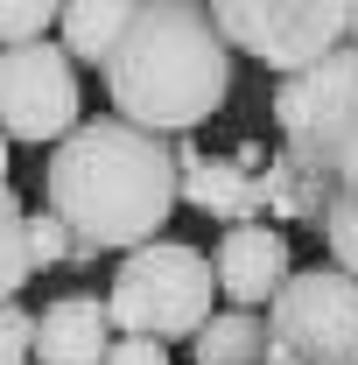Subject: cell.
Listing matches in <instances>:
<instances>
[{"mask_svg":"<svg viewBox=\"0 0 358 365\" xmlns=\"http://www.w3.org/2000/svg\"><path fill=\"white\" fill-rule=\"evenodd\" d=\"M106 98L127 127L183 140L232 98V43L218 14L190 0H148L134 7V29L120 56L106 63Z\"/></svg>","mask_w":358,"mask_h":365,"instance_id":"obj_2","label":"cell"},{"mask_svg":"<svg viewBox=\"0 0 358 365\" xmlns=\"http://www.w3.org/2000/svg\"><path fill=\"white\" fill-rule=\"evenodd\" d=\"M29 253H36V274H49V267H91V260H98V253H91V246L63 225L49 204L29 211Z\"/></svg>","mask_w":358,"mask_h":365,"instance_id":"obj_15","label":"cell"},{"mask_svg":"<svg viewBox=\"0 0 358 365\" xmlns=\"http://www.w3.org/2000/svg\"><path fill=\"white\" fill-rule=\"evenodd\" d=\"M106 365H169V344H155V337H120Z\"/></svg>","mask_w":358,"mask_h":365,"instance_id":"obj_20","label":"cell"},{"mask_svg":"<svg viewBox=\"0 0 358 365\" xmlns=\"http://www.w3.org/2000/svg\"><path fill=\"white\" fill-rule=\"evenodd\" d=\"M232 56L267 63L274 78H295L323 56L352 49V7L344 0H225L211 7Z\"/></svg>","mask_w":358,"mask_h":365,"instance_id":"obj_4","label":"cell"},{"mask_svg":"<svg viewBox=\"0 0 358 365\" xmlns=\"http://www.w3.org/2000/svg\"><path fill=\"white\" fill-rule=\"evenodd\" d=\"M113 344H120V330L98 295H56L36 317V365H106Z\"/></svg>","mask_w":358,"mask_h":365,"instance_id":"obj_10","label":"cell"},{"mask_svg":"<svg viewBox=\"0 0 358 365\" xmlns=\"http://www.w3.org/2000/svg\"><path fill=\"white\" fill-rule=\"evenodd\" d=\"M352 49H358V7H352Z\"/></svg>","mask_w":358,"mask_h":365,"instance_id":"obj_22","label":"cell"},{"mask_svg":"<svg viewBox=\"0 0 358 365\" xmlns=\"http://www.w3.org/2000/svg\"><path fill=\"white\" fill-rule=\"evenodd\" d=\"M267 365H295V359H281V351H274V359H267Z\"/></svg>","mask_w":358,"mask_h":365,"instance_id":"obj_23","label":"cell"},{"mask_svg":"<svg viewBox=\"0 0 358 365\" xmlns=\"http://www.w3.org/2000/svg\"><path fill=\"white\" fill-rule=\"evenodd\" d=\"M36 253H29V204L14 197V182H0V309L29 288Z\"/></svg>","mask_w":358,"mask_h":365,"instance_id":"obj_14","label":"cell"},{"mask_svg":"<svg viewBox=\"0 0 358 365\" xmlns=\"http://www.w3.org/2000/svg\"><path fill=\"white\" fill-rule=\"evenodd\" d=\"M0 365H36V317L21 302L0 309Z\"/></svg>","mask_w":358,"mask_h":365,"instance_id":"obj_19","label":"cell"},{"mask_svg":"<svg viewBox=\"0 0 358 365\" xmlns=\"http://www.w3.org/2000/svg\"><path fill=\"white\" fill-rule=\"evenodd\" d=\"M85 127V98H78V63L63 43L36 49H0V134L7 140H63Z\"/></svg>","mask_w":358,"mask_h":365,"instance_id":"obj_6","label":"cell"},{"mask_svg":"<svg viewBox=\"0 0 358 365\" xmlns=\"http://www.w3.org/2000/svg\"><path fill=\"white\" fill-rule=\"evenodd\" d=\"M127 29H134V7H127V0H78V7H63L56 43L71 49V63L106 71V63L120 56V43H127Z\"/></svg>","mask_w":358,"mask_h":365,"instance_id":"obj_12","label":"cell"},{"mask_svg":"<svg viewBox=\"0 0 358 365\" xmlns=\"http://www.w3.org/2000/svg\"><path fill=\"white\" fill-rule=\"evenodd\" d=\"M211 267H218V295L232 309H260V317H267V302L288 288V274H295V253H288V232L281 225L253 218V225L218 232Z\"/></svg>","mask_w":358,"mask_h":365,"instance_id":"obj_8","label":"cell"},{"mask_svg":"<svg viewBox=\"0 0 358 365\" xmlns=\"http://www.w3.org/2000/svg\"><path fill=\"white\" fill-rule=\"evenodd\" d=\"M63 29V7L49 0H0V49H36Z\"/></svg>","mask_w":358,"mask_h":365,"instance_id":"obj_16","label":"cell"},{"mask_svg":"<svg viewBox=\"0 0 358 365\" xmlns=\"http://www.w3.org/2000/svg\"><path fill=\"white\" fill-rule=\"evenodd\" d=\"M323 246H330V267H344L358 281V197H330V211H323Z\"/></svg>","mask_w":358,"mask_h":365,"instance_id":"obj_18","label":"cell"},{"mask_svg":"<svg viewBox=\"0 0 358 365\" xmlns=\"http://www.w3.org/2000/svg\"><path fill=\"white\" fill-rule=\"evenodd\" d=\"M190 359L197 365H267L274 359V330L260 309H218L190 337Z\"/></svg>","mask_w":358,"mask_h":365,"instance_id":"obj_13","label":"cell"},{"mask_svg":"<svg viewBox=\"0 0 358 365\" xmlns=\"http://www.w3.org/2000/svg\"><path fill=\"white\" fill-rule=\"evenodd\" d=\"M274 351L295 365H358V281L330 260L295 267L267 302Z\"/></svg>","mask_w":358,"mask_h":365,"instance_id":"obj_5","label":"cell"},{"mask_svg":"<svg viewBox=\"0 0 358 365\" xmlns=\"http://www.w3.org/2000/svg\"><path fill=\"white\" fill-rule=\"evenodd\" d=\"M43 204L85 239L91 253H140L155 246L169 211L183 204V162L176 140L127 127L120 113L85 120L63 148L43 162Z\"/></svg>","mask_w":358,"mask_h":365,"instance_id":"obj_1","label":"cell"},{"mask_svg":"<svg viewBox=\"0 0 358 365\" xmlns=\"http://www.w3.org/2000/svg\"><path fill=\"white\" fill-rule=\"evenodd\" d=\"M260 211H267V218H288V225H316V232H323L330 190H323V176H316L302 155L274 148V162L260 169Z\"/></svg>","mask_w":358,"mask_h":365,"instance_id":"obj_11","label":"cell"},{"mask_svg":"<svg viewBox=\"0 0 358 365\" xmlns=\"http://www.w3.org/2000/svg\"><path fill=\"white\" fill-rule=\"evenodd\" d=\"M218 295V267L204 246H183V239H155L120 260L113 288H106V309H113V330L120 337H155V344H190L204 323L218 317L211 309Z\"/></svg>","mask_w":358,"mask_h":365,"instance_id":"obj_3","label":"cell"},{"mask_svg":"<svg viewBox=\"0 0 358 365\" xmlns=\"http://www.w3.org/2000/svg\"><path fill=\"white\" fill-rule=\"evenodd\" d=\"M302 162L323 176V190H330V197H358V127H344L323 155H302Z\"/></svg>","mask_w":358,"mask_h":365,"instance_id":"obj_17","label":"cell"},{"mask_svg":"<svg viewBox=\"0 0 358 365\" xmlns=\"http://www.w3.org/2000/svg\"><path fill=\"white\" fill-rule=\"evenodd\" d=\"M7 148H14V140L0 134V182H7V169H14V162H7Z\"/></svg>","mask_w":358,"mask_h":365,"instance_id":"obj_21","label":"cell"},{"mask_svg":"<svg viewBox=\"0 0 358 365\" xmlns=\"http://www.w3.org/2000/svg\"><path fill=\"white\" fill-rule=\"evenodd\" d=\"M274 127L288 155H323L330 140L358 127V49H337L310 71L274 85Z\"/></svg>","mask_w":358,"mask_h":365,"instance_id":"obj_7","label":"cell"},{"mask_svg":"<svg viewBox=\"0 0 358 365\" xmlns=\"http://www.w3.org/2000/svg\"><path fill=\"white\" fill-rule=\"evenodd\" d=\"M176 162H183V204H190V211L218 218L225 232L260 218V176H253L239 155H204V148L176 140Z\"/></svg>","mask_w":358,"mask_h":365,"instance_id":"obj_9","label":"cell"}]
</instances>
